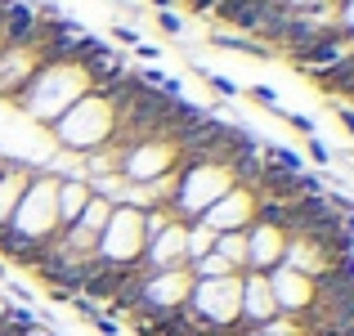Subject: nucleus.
I'll return each mask as SVG.
<instances>
[{
	"label": "nucleus",
	"instance_id": "obj_19",
	"mask_svg": "<svg viewBox=\"0 0 354 336\" xmlns=\"http://www.w3.org/2000/svg\"><path fill=\"white\" fill-rule=\"evenodd\" d=\"M193 72H198V77L207 81V86L216 90L220 99H238V86H234V81H229V77H220V72H207V68H202V63H193Z\"/></svg>",
	"mask_w": 354,
	"mask_h": 336
},
{
	"label": "nucleus",
	"instance_id": "obj_21",
	"mask_svg": "<svg viewBox=\"0 0 354 336\" xmlns=\"http://www.w3.org/2000/svg\"><path fill=\"white\" fill-rule=\"evenodd\" d=\"M278 117H283V121H287V126H292V130H301V135H305V139H310V135H314V121H310V117H305V112H287V108H283V112H278Z\"/></svg>",
	"mask_w": 354,
	"mask_h": 336
},
{
	"label": "nucleus",
	"instance_id": "obj_1",
	"mask_svg": "<svg viewBox=\"0 0 354 336\" xmlns=\"http://www.w3.org/2000/svg\"><path fill=\"white\" fill-rule=\"evenodd\" d=\"M81 95H90V81H86V72H81L77 63H45V68L27 81V90L14 99V104L23 108L27 117L54 126Z\"/></svg>",
	"mask_w": 354,
	"mask_h": 336
},
{
	"label": "nucleus",
	"instance_id": "obj_20",
	"mask_svg": "<svg viewBox=\"0 0 354 336\" xmlns=\"http://www.w3.org/2000/svg\"><path fill=\"white\" fill-rule=\"evenodd\" d=\"M247 99H251V104H260L265 112H274V117L283 112V104H278V95H274V86H247Z\"/></svg>",
	"mask_w": 354,
	"mask_h": 336
},
{
	"label": "nucleus",
	"instance_id": "obj_23",
	"mask_svg": "<svg viewBox=\"0 0 354 336\" xmlns=\"http://www.w3.org/2000/svg\"><path fill=\"white\" fill-rule=\"evenodd\" d=\"M157 27H162L166 36H180V32H184V18L171 14V9H162V14H157Z\"/></svg>",
	"mask_w": 354,
	"mask_h": 336
},
{
	"label": "nucleus",
	"instance_id": "obj_9",
	"mask_svg": "<svg viewBox=\"0 0 354 336\" xmlns=\"http://www.w3.org/2000/svg\"><path fill=\"white\" fill-rule=\"evenodd\" d=\"M269 319H278L269 278L247 269V274H242V296H238V323H242V328H260V323H269Z\"/></svg>",
	"mask_w": 354,
	"mask_h": 336
},
{
	"label": "nucleus",
	"instance_id": "obj_15",
	"mask_svg": "<svg viewBox=\"0 0 354 336\" xmlns=\"http://www.w3.org/2000/svg\"><path fill=\"white\" fill-rule=\"evenodd\" d=\"M211 45H220V50H234V54H251V59H274V50H265V45L256 41V36H242V32H211Z\"/></svg>",
	"mask_w": 354,
	"mask_h": 336
},
{
	"label": "nucleus",
	"instance_id": "obj_25",
	"mask_svg": "<svg viewBox=\"0 0 354 336\" xmlns=\"http://www.w3.org/2000/svg\"><path fill=\"white\" fill-rule=\"evenodd\" d=\"M113 36H117L121 45H130V50L139 45V32H135V27H126V23H121V27H113Z\"/></svg>",
	"mask_w": 354,
	"mask_h": 336
},
{
	"label": "nucleus",
	"instance_id": "obj_4",
	"mask_svg": "<svg viewBox=\"0 0 354 336\" xmlns=\"http://www.w3.org/2000/svg\"><path fill=\"white\" fill-rule=\"evenodd\" d=\"M238 296H242V274L193 283L189 292V314L202 328H234L238 323Z\"/></svg>",
	"mask_w": 354,
	"mask_h": 336
},
{
	"label": "nucleus",
	"instance_id": "obj_18",
	"mask_svg": "<svg viewBox=\"0 0 354 336\" xmlns=\"http://www.w3.org/2000/svg\"><path fill=\"white\" fill-rule=\"evenodd\" d=\"M251 336H305V323L301 319H269V323H260V328H251Z\"/></svg>",
	"mask_w": 354,
	"mask_h": 336
},
{
	"label": "nucleus",
	"instance_id": "obj_16",
	"mask_svg": "<svg viewBox=\"0 0 354 336\" xmlns=\"http://www.w3.org/2000/svg\"><path fill=\"white\" fill-rule=\"evenodd\" d=\"M108 216H113V202L95 193V198L86 202V211H81V220H77V224H81L86 233H95V238H99V233H104V224H108Z\"/></svg>",
	"mask_w": 354,
	"mask_h": 336
},
{
	"label": "nucleus",
	"instance_id": "obj_14",
	"mask_svg": "<svg viewBox=\"0 0 354 336\" xmlns=\"http://www.w3.org/2000/svg\"><path fill=\"white\" fill-rule=\"evenodd\" d=\"M216 256H225L234 274H247V229L216 233Z\"/></svg>",
	"mask_w": 354,
	"mask_h": 336
},
{
	"label": "nucleus",
	"instance_id": "obj_17",
	"mask_svg": "<svg viewBox=\"0 0 354 336\" xmlns=\"http://www.w3.org/2000/svg\"><path fill=\"white\" fill-rule=\"evenodd\" d=\"M189 274H193V283H211V278H229L234 269H229V260H225V256L207 251L202 260H193V265H189Z\"/></svg>",
	"mask_w": 354,
	"mask_h": 336
},
{
	"label": "nucleus",
	"instance_id": "obj_5",
	"mask_svg": "<svg viewBox=\"0 0 354 336\" xmlns=\"http://www.w3.org/2000/svg\"><path fill=\"white\" fill-rule=\"evenodd\" d=\"M265 278H269V292H274V305H278L283 319H305V314L314 310V278L296 274V269H287V265L269 269Z\"/></svg>",
	"mask_w": 354,
	"mask_h": 336
},
{
	"label": "nucleus",
	"instance_id": "obj_26",
	"mask_svg": "<svg viewBox=\"0 0 354 336\" xmlns=\"http://www.w3.org/2000/svg\"><path fill=\"white\" fill-rule=\"evenodd\" d=\"M135 54H139V59H148V63H153V59H162V50H157V45H144V41L135 45Z\"/></svg>",
	"mask_w": 354,
	"mask_h": 336
},
{
	"label": "nucleus",
	"instance_id": "obj_27",
	"mask_svg": "<svg viewBox=\"0 0 354 336\" xmlns=\"http://www.w3.org/2000/svg\"><path fill=\"white\" fill-rule=\"evenodd\" d=\"M148 5H157V9H171V0H148Z\"/></svg>",
	"mask_w": 354,
	"mask_h": 336
},
{
	"label": "nucleus",
	"instance_id": "obj_11",
	"mask_svg": "<svg viewBox=\"0 0 354 336\" xmlns=\"http://www.w3.org/2000/svg\"><path fill=\"white\" fill-rule=\"evenodd\" d=\"M90 198H95V193H90V184L81 180V175H59V193H54V211H59V229H68V224H77Z\"/></svg>",
	"mask_w": 354,
	"mask_h": 336
},
{
	"label": "nucleus",
	"instance_id": "obj_8",
	"mask_svg": "<svg viewBox=\"0 0 354 336\" xmlns=\"http://www.w3.org/2000/svg\"><path fill=\"white\" fill-rule=\"evenodd\" d=\"M41 68L45 63L32 45H5V50H0V99H18L27 90V81Z\"/></svg>",
	"mask_w": 354,
	"mask_h": 336
},
{
	"label": "nucleus",
	"instance_id": "obj_6",
	"mask_svg": "<svg viewBox=\"0 0 354 336\" xmlns=\"http://www.w3.org/2000/svg\"><path fill=\"white\" fill-rule=\"evenodd\" d=\"M256 207H260V198L251 189H229L225 198L220 202H211L207 211H202V224H207V229H216V233H234V229H247L251 220H256Z\"/></svg>",
	"mask_w": 354,
	"mask_h": 336
},
{
	"label": "nucleus",
	"instance_id": "obj_28",
	"mask_svg": "<svg viewBox=\"0 0 354 336\" xmlns=\"http://www.w3.org/2000/svg\"><path fill=\"white\" fill-rule=\"evenodd\" d=\"M0 50H5V41H0Z\"/></svg>",
	"mask_w": 354,
	"mask_h": 336
},
{
	"label": "nucleus",
	"instance_id": "obj_29",
	"mask_svg": "<svg viewBox=\"0 0 354 336\" xmlns=\"http://www.w3.org/2000/svg\"><path fill=\"white\" fill-rule=\"evenodd\" d=\"M0 336H9V332H0Z\"/></svg>",
	"mask_w": 354,
	"mask_h": 336
},
{
	"label": "nucleus",
	"instance_id": "obj_24",
	"mask_svg": "<svg viewBox=\"0 0 354 336\" xmlns=\"http://www.w3.org/2000/svg\"><path fill=\"white\" fill-rule=\"evenodd\" d=\"M337 121H341V130L354 139V104H337Z\"/></svg>",
	"mask_w": 354,
	"mask_h": 336
},
{
	"label": "nucleus",
	"instance_id": "obj_10",
	"mask_svg": "<svg viewBox=\"0 0 354 336\" xmlns=\"http://www.w3.org/2000/svg\"><path fill=\"white\" fill-rule=\"evenodd\" d=\"M139 265L148 274H162V269H180L184 265V220H171L157 238L144 242V260Z\"/></svg>",
	"mask_w": 354,
	"mask_h": 336
},
{
	"label": "nucleus",
	"instance_id": "obj_12",
	"mask_svg": "<svg viewBox=\"0 0 354 336\" xmlns=\"http://www.w3.org/2000/svg\"><path fill=\"white\" fill-rule=\"evenodd\" d=\"M32 171L36 166H23V162H14V157H5V166H0V229L9 224V216H14V207H18V198H23L27 180H32Z\"/></svg>",
	"mask_w": 354,
	"mask_h": 336
},
{
	"label": "nucleus",
	"instance_id": "obj_7",
	"mask_svg": "<svg viewBox=\"0 0 354 336\" xmlns=\"http://www.w3.org/2000/svg\"><path fill=\"white\" fill-rule=\"evenodd\" d=\"M283 247H287V233L278 229V224H265V220L247 224V269L251 274L278 269L283 265Z\"/></svg>",
	"mask_w": 354,
	"mask_h": 336
},
{
	"label": "nucleus",
	"instance_id": "obj_13",
	"mask_svg": "<svg viewBox=\"0 0 354 336\" xmlns=\"http://www.w3.org/2000/svg\"><path fill=\"white\" fill-rule=\"evenodd\" d=\"M207 251H216V229H207L202 220H189L184 224V265L202 260Z\"/></svg>",
	"mask_w": 354,
	"mask_h": 336
},
{
	"label": "nucleus",
	"instance_id": "obj_22",
	"mask_svg": "<svg viewBox=\"0 0 354 336\" xmlns=\"http://www.w3.org/2000/svg\"><path fill=\"white\" fill-rule=\"evenodd\" d=\"M305 153H310V157H314V166H328V162H332V153H328V144H323V139H319V135H310V139H305Z\"/></svg>",
	"mask_w": 354,
	"mask_h": 336
},
{
	"label": "nucleus",
	"instance_id": "obj_2",
	"mask_svg": "<svg viewBox=\"0 0 354 336\" xmlns=\"http://www.w3.org/2000/svg\"><path fill=\"white\" fill-rule=\"evenodd\" d=\"M50 130H54V139H59L63 148H72V153H99L104 144H113L117 108H113V99H108L104 90H90V95H81Z\"/></svg>",
	"mask_w": 354,
	"mask_h": 336
},
{
	"label": "nucleus",
	"instance_id": "obj_3",
	"mask_svg": "<svg viewBox=\"0 0 354 336\" xmlns=\"http://www.w3.org/2000/svg\"><path fill=\"white\" fill-rule=\"evenodd\" d=\"M95 260L99 265H113V269H135L139 260H144V211L113 207L104 233H99Z\"/></svg>",
	"mask_w": 354,
	"mask_h": 336
}]
</instances>
